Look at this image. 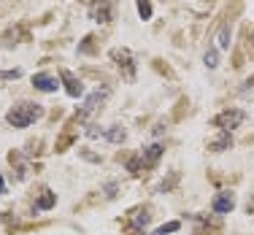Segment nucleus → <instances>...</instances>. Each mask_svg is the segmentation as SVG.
<instances>
[{"mask_svg": "<svg viewBox=\"0 0 254 235\" xmlns=\"http://www.w3.org/2000/svg\"><path fill=\"white\" fill-rule=\"evenodd\" d=\"M44 117V108H41L38 103H27V100H22V103H16L14 108H11L8 114H5V119H8L11 127H30V124L35 122V119Z\"/></svg>", "mask_w": 254, "mask_h": 235, "instance_id": "nucleus-1", "label": "nucleus"}, {"mask_svg": "<svg viewBox=\"0 0 254 235\" xmlns=\"http://www.w3.org/2000/svg\"><path fill=\"white\" fill-rule=\"evenodd\" d=\"M244 122H246V114L241 111V108H227V111H222V114H216V117H214V127H219L225 132L241 127Z\"/></svg>", "mask_w": 254, "mask_h": 235, "instance_id": "nucleus-2", "label": "nucleus"}, {"mask_svg": "<svg viewBox=\"0 0 254 235\" xmlns=\"http://www.w3.org/2000/svg\"><path fill=\"white\" fill-rule=\"evenodd\" d=\"M111 59L117 62V68L122 70L125 81H135V62H132L130 49H111Z\"/></svg>", "mask_w": 254, "mask_h": 235, "instance_id": "nucleus-3", "label": "nucleus"}, {"mask_svg": "<svg viewBox=\"0 0 254 235\" xmlns=\"http://www.w3.org/2000/svg\"><path fill=\"white\" fill-rule=\"evenodd\" d=\"M114 11H117V0H95L89 5V16H92L98 25H108L114 19Z\"/></svg>", "mask_w": 254, "mask_h": 235, "instance_id": "nucleus-4", "label": "nucleus"}, {"mask_svg": "<svg viewBox=\"0 0 254 235\" xmlns=\"http://www.w3.org/2000/svg\"><path fill=\"white\" fill-rule=\"evenodd\" d=\"M106 98H108V87H103V89H95L92 95H89L87 100H84V106H81V111L76 114V119H87L92 111H98V108L106 103Z\"/></svg>", "mask_w": 254, "mask_h": 235, "instance_id": "nucleus-5", "label": "nucleus"}, {"mask_svg": "<svg viewBox=\"0 0 254 235\" xmlns=\"http://www.w3.org/2000/svg\"><path fill=\"white\" fill-rule=\"evenodd\" d=\"M211 208H214V214H230V211L235 208V192H219V195L214 197V203H211Z\"/></svg>", "mask_w": 254, "mask_h": 235, "instance_id": "nucleus-6", "label": "nucleus"}, {"mask_svg": "<svg viewBox=\"0 0 254 235\" xmlns=\"http://www.w3.org/2000/svg\"><path fill=\"white\" fill-rule=\"evenodd\" d=\"M60 76H63V84H65V92L70 95V98H81L84 95V84L78 81V78L70 73V70H60Z\"/></svg>", "mask_w": 254, "mask_h": 235, "instance_id": "nucleus-7", "label": "nucleus"}, {"mask_svg": "<svg viewBox=\"0 0 254 235\" xmlns=\"http://www.w3.org/2000/svg\"><path fill=\"white\" fill-rule=\"evenodd\" d=\"M33 87L38 89V92H57V78H54L52 73H35L33 76Z\"/></svg>", "mask_w": 254, "mask_h": 235, "instance_id": "nucleus-8", "label": "nucleus"}, {"mask_svg": "<svg viewBox=\"0 0 254 235\" xmlns=\"http://www.w3.org/2000/svg\"><path fill=\"white\" fill-rule=\"evenodd\" d=\"M149 219H152V214H149L146 208H135V211L130 214V230H132V233H141L143 227L149 225Z\"/></svg>", "mask_w": 254, "mask_h": 235, "instance_id": "nucleus-9", "label": "nucleus"}, {"mask_svg": "<svg viewBox=\"0 0 254 235\" xmlns=\"http://www.w3.org/2000/svg\"><path fill=\"white\" fill-rule=\"evenodd\" d=\"M162 152H165V146H162V143H152V146H146V149H143L141 157H143V162H146V168H152L154 162L162 157Z\"/></svg>", "mask_w": 254, "mask_h": 235, "instance_id": "nucleus-10", "label": "nucleus"}, {"mask_svg": "<svg viewBox=\"0 0 254 235\" xmlns=\"http://www.w3.org/2000/svg\"><path fill=\"white\" fill-rule=\"evenodd\" d=\"M54 203H57V197H54V192H52V189H46V186H44V189L38 192V203H35V211H49V208L54 206Z\"/></svg>", "mask_w": 254, "mask_h": 235, "instance_id": "nucleus-11", "label": "nucleus"}, {"mask_svg": "<svg viewBox=\"0 0 254 235\" xmlns=\"http://www.w3.org/2000/svg\"><path fill=\"white\" fill-rule=\"evenodd\" d=\"M103 138H106V141H111V143H122L125 138H127V132H125L122 124H111L108 130H103Z\"/></svg>", "mask_w": 254, "mask_h": 235, "instance_id": "nucleus-12", "label": "nucleus"}, {"mask_svg": "<svg viewBox=\"0 0 254 235\" xmlns=\"http://www.w3.org/2000/svg\"><path fill=\"white\" fill-rule=\"evenodd\" d=\"M230 146H233V138H230V132H225V130H222V135H216L214 141L208 143L211 152H225V149H230Z\"/></svg>", "mask_w": 254, "mask_h": 235, "instance_id": "nucleus-13", "label": "nucleus"}, {"mask_svg": "<svg viewBox=\"0 0 254 235\" xmlns=\"http://www.w3.org/2000/svg\"><path fill=\"white\" fill-rule=\"evenodd\" d=\"M8 162H11V165H16V178H27V171H30V168H27V162L22 160L19 152H11V154H8Z\"/></svg>", "mask_w": 254, "mask_h": 235, "instance_id": "nucleus-14", "label": "nucleus"}, {"mask_svg": "<svg viewBox=\"0 0 254 235\" xmlns=\"http://www.w3.org/2000/svg\"><path fill=\"white\" fill-rule=\"evenodd\" d=\"M143 168H146V162H143L141 154H138V157H130V160H127V171H130L132 176H141Z\"/></svg>", "mask_w": 254, "mask_h": 235, "instance_id": "nucleus-15", "label": "nucleus"}, {"mask_svg": "<svg viewBox=\"0 0 254 235\" xmlns=\"http://www.w3.org/2000/svg\"><path fill=\"white\" fill-rule=\"evenodd\" d=\"M216 44H219V49H230V19L219 27V33H216Z\"/></svg>", "mask_w": 254, "mask_h": 235, "instance_id": "nucleus-16", "label": "nucleus"}, {"mask_svg": "<svg viewBox=\"0 0 254 235\" xmlns=\"http://www.w3.org/2000/svg\"><path fill=\"white\" fill-rule=\"evenodd\" d=\"M135 5H138V14H141L143 22L152 19V0H135Z\"/></svg>", "mask_w": 254, "mask_h": 235, "instance_id": "nucleus-17", "label": "nucleus"}, {"mask_svg": "<svg viewBox=\"0 0 254 235\" xmlns=\"http://www.w3.org/2000/svg\"><path fill=\"white\" fill-rule=\"evenodd\" d=\"M203 59H205V68H216V65H219V54H216V49H208Z\"/></svg>", "mask_w": 254, "mask_h": 235, "instance_id": "nucleus-18", "label": "nucleus"}, {"mask_svg": "<svg viewBox=\"0 0 254 235\" xmlns=\"http://www.w3.org/2000/svg\"><path fill=\"white\" fill-rule=\"evenodd\" d=\"M179 222H168V225H162V227H157V230H154V235H168V233H176L179 230Z\"/></svg>", "mask_w": 254, "mask_h": 235, "instance_id": "nucleus-19", "label": "nucleus"}, {"mask_svg": "<svg viewBox=\"0 0 254 235\" xmlns=\"http://www.w3.org/2000/svg\"><path fill=\"white\" fill-rule=\"evenodd\" d=\"M92 35H87V38H84V44L78 46V54H89V52H95V44H92Z\"/></svg>", "mask_w": 254, "mask_h": 235, "instance_id": "nucleus-20", "label": "nucleus"}, {"mask_svg": "<svg viewBox=\"0 0 254 235\" xmlns=\"http://www.w3.org/2000/svg\"><path fill=\"white\" fill-rule=\"evenodd\" d=\"M197 222H203V225H208V219H205V216H197ZM211 230H216V227H197V230H195V235H208Z\"/></svg>", "mask_w": 254, "mask_h": 235, "instance_id": "nucleus-21", "label": "nucleus"}, {"mask_svg": "<svg viewBox=\"0 0 254 235\" xmlns=\"http://www.w3.org/2000/svg\"><path fill=\"white\" fill-rule=\"evenodd\" d=\"M176 181H179V173H173V176L168 178V181H162V184H160V192H168V189H171V186L176 184Z\"/></svg>", "mask_w": 254, "mask_h": 235, "instance_id": "nucleus-22", "label": "nucleus"}, {"mask_svg": "<svg viewBox=\"0 0 254 235\" xmlns=\"http://www.w3.org/2000/svg\"><path fill=\"white\" fill-rule=\"evenodd\" d=\"M22 76V70H3V73H0V81H5V78H19Z\"/></svg>", "mask_w": 254, "mask_h": 235, "instance_id": "nucleus-23", "label": "nucleus"}, {"mask_svg": "<svg viewBox=\"0 0 254 235\" xmlns=\"http://www.w3.org/2000/svg\"><path fill=\"white\" fill-rule=\"evenodd\" d=\"M246 214H254V195L246 200Z\"/></svg>", "mask_w": 254, "mask_h": 235, "instance_id": "nucleus-24", "label": "nucleus"}, {"mask_svg": "<svg viewBox=\"0 0 254 235\" xmlns=\"http://www.w3.org/2000/svg\"><path fill=\"white\" fill-rule=\"evenodd\" d=\"M81 154H84V157H87V160H92V162H100V157H95L92 152H81Z\"/></svg>", "mask_w": 254, "mask_h": 235, "instance_id": "nucleus-25", "label": "nucleus"}, {"mask_svg": "<svg viewBox=\"0 0 254 235\" xmlns=\"http://www.w3.org/2000/svg\"><path fill=\"white\" fill-rule=\"evenodd\" d=\"M0 192H5V181H3V176H0Z\"/></svg>", "mask_w": 254, "mask_h": 235, "instance_id": "nucleus-26", "label": "nucleus"}]
</instances>
